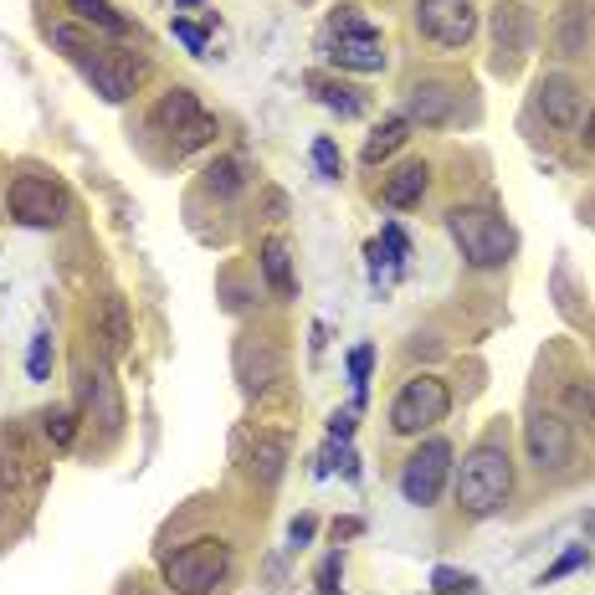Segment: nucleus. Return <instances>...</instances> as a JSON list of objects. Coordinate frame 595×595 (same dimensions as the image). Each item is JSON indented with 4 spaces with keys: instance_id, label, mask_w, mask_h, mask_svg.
Here are the masks:
<instances>
[{
    "instance_id": "nucleus-8",
    "label": "nucleus",
    "mask_w": 595,
    "mask_h": 595,
    "mask_svg": "<svg viewBox=\"0 0 595 595\" xmlns=\"http://www.w3.org/2000/svg\"><path fill=\"white\" fill-rule=\"evenodd\" d=\"M447 473H452V442H442V437L422 442V447L406 457V467H400V493H406V503L432 508V503L442 498V488H447Z\"/></svg>"
},
{
    "instance_id": "nucleus-43",
    "label": "nucleus",
    "mask_w": 595,
    "mask_h": 595,
    "mask_svg": "<svg viewBox=\"0 0 595 595\" xmlns=\"http://www.w3.org/2000/svg\"><path fill=\"white\" fill-rule=\"evenodd\" d=\"M186 6H196V0H186Z\"/></svg>"
},
{
    "instance_id": "nucleus-5",
    "label": "nucleus",
    "mask_w": 595,
    "mask_h": 595,
    "mask_svg": "<svg viewBox=\"0 0 595 595\" xmlns=\"http://www.w3.org/2000/svg\"><path fill=\"white\" fill-rule=\"evenodd\" d=\"M6 211H11V221L31 226V231H52V226L67 221L72 200H67V190L57 186V180H47V175H16L11 190H6Z\"/></svg>"
},
{
    "instance_id": "nucleus-12",
    "label": "nucleus",
    "mask_w": 595,
    "mask_h": 595,
    "mask_svg": "<svg viewBox=\"0 0 595 595\" xmlns=\"http://www.w3.org/2000/svg\"><path fill=\"white\" fill-rule=\"evenodd\" d=\"M82 72H88V82L103 93V103H123V98L133 93V82L145 78V62L133 52H123V47H103L98 57L82 62Z\"/></svg>"
},
{
    "instance_id": "nucleus-32",
    "label": "nucleus",
    "mask_w": 595,
    "mask_h": 595,
    "mask_svg": "<svg viewBox=\"0 0 595 595\" xmlns=\"http://www.w3.org/2000/svg\"><path fill=\"white\" fill-rule=\"evenodd\" d=\"M370 365H375V349L370 345L349 349V380H355V396L359 400H365V385H370Z\"/></svg>"
},
{
    "instance_id": "nucleus-29",
    "label": "nucleus",
    "mask_w": 595,
    "mask_h": 595,
    "mask_svg": "<svg viewBox=\"0 0 595 595\" xmlns=\"http://www.w3.org/2000/svg\"><path fill=\"white\" fill-rule=\"evenodd\" d=\"M473 575H467V569H452V565H437V569H432V591H437V595H467V591H473Z\"/></svg>"
},
{
    "instance_id": "nucleus-17",
    "label": "nucleus",
    "mask_w": 595,
    "mask_h": 595,
    "mask_svg": "<svg viewBox=\"0 0 595 595\" xmlns=\"http://www.w3.org/2000/svg\"><path fill=\"white\" fill-rule=\"evenodd\" d=\"M93 339H103V355L108 359H123L133 345V324H129V304L119 292H108L98 304V324H93Z\"/></svg>"
},
{
    "instance_id": "nucleus-20",
    "label": "nucleus",
    "mask_w": 595,
    "mask_h": 595,
    "mask_svg": "<svg viewBox=\"0 0 595 595\" xmlns=\"http://www.w3.org/2000/svg\"><path fill=\"white\" fill-rule=\"evenodd\" d=\"M257 262H262V278H267V288L278 292V298H292V292H298V278H292V257H288V247H282V241H267Z\"/></svg>"
},
{
    "instance_id": "nucleus-11",
    "label": "nucleus",
    "mask_w": 595,
    "mask_h": 595,
    "mask_svg": "<svg viewBox=\"0 0 595 595\" xmlns=\"http://www.w3.org/2000/svg\"><path fill=\"white\" fill-rule=\"evenodd\" d=\"M78 410H93V422H103L108 437L123 426V406H119V390H113V375H108L103 349H98L93 370H88V355L78 359Z\"/></svg>"
},
{
    "instance_id": "nucleus-37",
    "label": "nucleus",
    "mask_w": 595,
    "mask_h": 595,
    "mask_svg": "<svg viewBox=\"0 0 595 595\" xmlns=\"http://www.w3.org/2000/svg\"><path fill=\"white\" fill-rule=\"evenodd\" d=\"M385 251H390V267H406V237H400V226H385Z\"/></svg>"
},
{
    "instance_id": "nucleus-10",
    "label": "nucleus",
    "mask_w": 595,
    "mask_h": 595,
    "mask_svg": "<svg viewBox=\"0 0 595 595\" xmlns=\"http://www.w3.org/2000/svg\"><path fill=\"white\" fill-rule=\"evenodd\" d=\"M416 31L426 41H437L447 52L467 47L477 37V6L473 0H422L416 6Z\"/></svg>"
},
{
    "instance_id": "nucleus-4",
    "label": "nucleus",
    "mask_w": 595,
    "mask_h": 595,
    "mask_svg": "<svg viewBox=\"0 0 595 595\" xmlns=\"http://www.w3.org/2000/svg\"><path fill=\"white\" fill-rule=\"evenodd\" d=\"M447 410H452L447 380L416 375V380H406L396 390V400H390V432H396V437H422V432H432L437 422H447Z\"/></svg>"
},
{
    "instance_id": "nucleus-16",
    "label": "nucleus",
    "mask_w": 595,
    "mask_h": 595,
    "mask_svg": "<svg viewBox=\"0 0 595 595\" xmlns=\"http://www.w3.org/2000/svg\"><path fill=\"white\" fill-rule=\"evenodd\" d=\"M591 31H595V21H591V6L585 0H565L555 11V21H549V47H555V57H585V47H591Z\"/></svg>"
},
{
    "instance_id": "nucleus-28",
    "label": "nucleus",
    "mask_w": 595,
    "mask_h": 595,
    "mask_svg": "<svg viewBox=\"0 0 595 595\" xmlns=\"http://www.w3.org/2000/svg\"><path fill=\"white\" fill-rule=\"evenodd\" d=\"M52 359H57V349H52V334L41 329L37 339H31V355H27V370H31V380H52Z\"/></svg>"
},
{
    "instance_id": "nucleus-6",
    "label": "nucleus",
    "mask_w": 595,
    "mask_h": 595,
    "mask_svg": "<svg viewBox=\"0 0 595 595\" xmlns=\"http://www.w3.org/2000/svg\"><path fill=\"white\" fill-rule=\"evenodd\" d=\"M488 31H493V72L514 78L518 67H524V57L534 52V37H539L534 11L518 6V0H498L488 16Z\"/></svg>"
},
{
    "instance_id": "nucleus-15",
    "label": "nucleus",
    "mask_w": 595,
    "mask_h": 595,
    "mask_svg": "<svg viewBox=\"0 0 595 595\" xmlns=\"http://www.w3.org/2000/svg\"><path fill=\"white\" fill-rule=\"evenodd\" d=\"M581 108H585V88L569 72H549L539 82V113L544 123H555V129H575L581 123Z\"/></svg>"
},
{
    "instance_id": "nucleus-9",
    "label": "nucleus",
    "mask_w": 595,
    "mask_h": 595,
    "mask_svg": "<svg viewBox=\"0 0 595 595\" xmlns=\"http://www.w3.org/2000/svg\"><path fill=\"white\" fill-rule=\"evenodd\" d=\"M524 447H529V463L539 473H565L575 463V426L559 410H534L524 422Z\"/></svg>"
},
{
    "instance_id": "nucleus-42",
    "label": "nucleus",
    "mask_w": 595,
    "mask_h": 595,
    "mask_svg": "<svg viewBox=\"0 0 595 595\" xmlns=\"http://www.w3.org/2000/svg\"><path fill=\"white\" fill-rule=\"evenodd\" d=\"M585 534H595V514H585Z\"/></svg>"
},
{
    "instance_id": "nucleus-27",
    "label": "nucleus",
    "mask_w": 595,
    "mask_h": 595,
    "mask_svg": "<svg viewBox=\"0 0 595 595\" xmlns=\"http://www.w3.org/2000/svg\"><path fill=\"white\" fill-rule=\"evenodd\" d=\"M41 432H47L52 447H72V437H78V406H52L41 416Z\"/></svg>"
},
{
    "instance_id": "nucleus-41",
    "label": "nucleus",
    "mask_w": 595,
    "mask_h": 595,
    "mask_svg": "<svg viewBox=\"0 0 595 595\" xmlns=\"http://www.w3.org/2000/svg\"><path fill=\"white\" fill-rule=\"evenodd\" d=\"M585 145L595 149V113H591V119H585Z\"/></svg>"
},
{
    "instance_id": "nucleus-19",
    "label": "nucleus",
    "mask_w": 595,
    "mask_h": 595,
    "mask_svg": "<svg viewBox=\"0 0 595 595\" xmlns=\"http://www.w3.org/2000/svg\"><path fill=\"white\" fill-rule=\"evenodd\" d=\"M47 463H41L37 452H27V437L21 432H6L0 437V477L6 483H41Z\"/></svg>"
},
{
    "instance_id": "nucleus-3",
    "label": "nucleus",
    "mask_w": 595,
    "mask_h": 595,
    "mask_svg": "<svg viewBox=\"0 0 595 595\" xmlns=\"http://www.w3.org/2000/svg\"><path fill=\"white\" fill-rule=\"evenodd\" d=\"M231 569V544L206 534V539L180 544L175 555H165V585L175 595H211Z\"/></svg>"
},
{
    "instance_id": "nucleus-2",
    "label": "nucleus",
    "mask_w": 595,
    "mask_h": 595,
    "mask_svg": "<svg viewBox=\"0 0 595 595\" xmlns=\"http://www.w3.org/2000/svg\"><path fill=\"white\" fill-rule=\"evenodd\" d=\"M447 231H452V241H457V251L467 257V267H477V272L503 267L518 247L514 226L503 221V211H493V206H452Z\"/></svg>"
},
{
    "instance_id": "nucleus-31",
    "label": "nucleus",
    "mask_w": 595,
    "mask_h": 595,
    "mask_svg": "<svg viewBox=\"0 0 595 595\" xmlns=\"http://www.w3.org/2000/svg\"><path fill=\"white\" fill-rule=\"evenodd\" d=\"M206 175H211V190H221V196H237L241 190V159H216Z\"/></svg>"
},
{
    "instance_id": "nucleus-14",
    "label": "nucleus",
    "mask_w": 595,
    "mask_h": 595,
    "mask_svg": "<svg viewBox=\"0 0 595 595\" xmlns=\"http://www.w3.org/2000/svg\"><path fill=\"white\" fill-rule=\"evenodd\" d=\"M463 93L467 88H457V82H442V78H426V82H416L410 88V98H406V119H416V123H452L457 113H463Z\"/></svg>"
},
{
    "instance_id": "nucleus-13",
    "label": "nucleus",
    "mask_w": 595,
    "mask_h": 595,
    "mask_svg": "<svg viewBox=\"0 0 595 595\" xmlns=\"http://www.w3.org/2000/svg\"><path fill=\"white\" fill-rule=\"evenodd\" d=\"M329 62L345 67V72H380L385 67V37L375 27L329 31Z\"/></svg>"
},
{
    "instance_id": "nucleus-25",
    "label": "nucleus",
    "mask_w": 595,
    "mask_h": 595,
    "mask_svg": "<svg viewBox=\"0 0 595 595\" xmlns=\"http://www.w3.org/2000/svg\"><path fill=\"white\" fill-rule=\"evenodd\" d=\"M52 41H57V47H62L67 57H72V62H88V57H98V52H103V47H98V37H93V31H78V27H67V21H57V27H52Z\"/></svg>"
},
{
    "instance_id": "nucleus-36",
    "label": "nucleus",
    "mask_w": 595,
    "mask_h": 595,
    "mask_svg": "<svg viewBox=\"0 0 595 595\" xmlns=\"http://www.w3.org/2000/svg\"><path fill=\"white\" fill-rule=\"evenodd\" d=\"M339 575H345V559H339V555H329V559H324V565H318V591H324V595H334V591H339V585H334V581H339Z\"/></svg>"
},
{
    "instance_id": "nucleus-35",
    "label": "nucleus",
    "mask_w": 595,
    "mask_h": 595,
    "mask_svg": "<svg viewBox=\"0 0 595 595\" xmlns=\"http://www.w3.org/2000/svg\"><path fill=\"white\" fill-rule=\"evenodd\" d=\"M359 27H370V21L359 16V6H339V11L329 16V31H359Z\"/></svg>"
},
{
    "instance_id": "nucleus-21",
    "label": "nucleus",
    "mask_w": 595,
    "mask_h": 595,
    "mask_svg": "<svg viewBox=\"0 0 595 595\" xmlns=\"http://www.w3.org/2000/svg\"><path fill=\"white\" fill-rule=\"evenodd\" d=\"M410 139V119L406 113H396V119H385L380 129L370 133V139H365V149H359V159H365V165H380L385 155H396L400 145H406Z\"/></svg>"
},
{
    "instance_id": "nucleus-34",
    "label": "nucleus",
    "mask_w": 595,
    "mask_h": 595,
    "mask_svg": "<svg viewBox=\"0 0 595 595\" xmlns=\"http://www.w3.org/2000/svg\"><path fill=\"white\" fill-rule=\"evenodd\" d=\"M175 37L186 41V47H190L196 57H206V41H211V37H206V31H200L196 21H186V16H175Z\"/></svg>"
},
{
    "instance_id": "nucleus-44",
    "label": "nucleus",
    "mask_w": 595,
    "mask_h": 595,
    "mask_svg": "<svg viewBox=\"0 0 595 595\" xmlns=\"http://www.w3.org/2000/svg\"><path fill=\"white\" fill-rule=\"evenodd\" d=\"M129 595H139V591H129Z\"/></svg>"
},
{
    "instance_id": "nucleus-1",
    "label": "nucleus",
    "mask_w": 595,
    "mask_h": 595,
    "mask_svg": "<svg viewBox=\"0 0 595 595\" xmlns=\"http://www.w3.org/2000/svg\"><path fill=\"white\" fill-rule=\"evenodd\" d=\"M514 493V463H508V447L498 442H483L463 457L457 467V508L473 518H493Z\"/></svg>"
},
{
    "instance_id": "nucleus-23",
    "label": "nucleus",
    "mask_w": 595,
    "mask_h": 595,
    "mask_svg": "<svg viewBox=\"0 0 595 595\" xmlns=\"http://www.w3.org/2000/svg\"><path fill=\"white\" fill-rule=\"evenodd\" d=\"M67 11L78 16L82 27H98V31H108V37H123V31H129V21H123L108 0H67Z\"/></svg>"
},
{
    "instance_id": "nucleus-40",
    "label": "nucleus",
    "mask_w": 595,
    "mask_h": 595,
    "mask_svg": "<svg viewBox=\"0 0 595 595\" xmlns=\"http://www.w3.org/2000/svg\"><path fill=\"white\" fill-rule=\"evenodd\" d=\"M359 529H365V524H359V518H339V524H334V539H355Z\"/></svg>"
},
{
    "instance_id": "nucleus-38",
    "label": "nucleus",
    "mask_w": 595,
    "mask_h": 595,
    "mask_svg": "<svg viewBox=\"0 0 595 595\" xmlns=\"http://www.w3.org/2000/svg\"><path fill=\"white\" fill-rule=\"evenodd\" d=\"M349 432H355V416H349V410H334V416H329V437L349 442Z\"/></svg>"
},
{
    "instance_id": "nucleus-30",
    "label": "nucleus",
    "mask_w": 595,
    "mask_h": 595,
    "mask_svg": "<svg viewBox=\"0 0 595 595\" xmlns=\"http://www.w3.org/2000/svg\"><path fill=\"white\" fill-rule=\"evenodd\" d=\"M314 165L324 180H339V175H345V155H339L334 139H314Z\"/></svg>"
},
{
    "instance_id": "nucleus-39",
    "label": "nucleus",
    "mask_w": 595,
    "mask_h": 595,
    "mask_svg": "<svg viewBox=\"0 0 595 595\" xmlns=\"http://www.w3.org/2000/svg\"><path fill=\"white\" fill-rule=\"evenodd\" d=\"M288 539H292V544H308V539H314V518H308V514H304V518H292Z\"/></svg>"
},
{
    "instance_id": "nucleus-33",
    "label": "nucleus",
    "mask_w": 595,
    "mask_h": 595,
    "mask_svg": "<svg viewBox=\"0 0 595 595\" xmlns=\"http://www.w3.org/2000/svg\"><path fill=\"white\" fill-rule=\"evenodd\" d=\"M585 559H591V549H585V544H575V549H569V555H559L555 565L544 569V581L539 585H549V581H559V575H569V569H581Z\"/></svg>"
},
{
    "instance_id": "nucleus-26",
    "label": "nucleus",
    "mask_w": 595,
    "mask_h": 595,
    "mask_svg": "<svg viewBox=\"0 0 595 595\" xmlns=\"http://www.w3.org/2000/svg\"><path fill=\"white\" fill-rule=\"evenodd\" d=\"M559 416L595 426V380H569L565 385V410H559Z\"/></svg>"
},
{
    "instance_id": "nucleus-22",
    "label": "nucleus",
    "mask_w": 595,
    "mask_h": 595,
    "mask_svg": "<svg viewBox=\"0 0 595 595\" xmlns=\"http://www.w3.org/2000/svg\"><path fill=\"white\" fill-rule=\"evenodd\" d=\"M282 463H288V442L282 437H257V447H251V477L272 488V483L282 477Z\"/></svg>"
},
{
    "instance_id": "nucleus-24",
    "label": "nucleus",
    "mask_w": 595,
    "mask_h": 595,
    "mask_svg": "<svg viewBox=\"0 0 595 595\" xmlns=\"http://www.w3.org/2000/svg\"><path fill=\"white\" fill-rule=\"evenodd\" d=\"M314 93H318V103L334 108L339 119H359V113H365L355 88H345V82H334V78H314Z\"/></svg>"
},
{
    "instance_id": "nucleus-7",
    "label": "nucleus",
    "mask_w": 595,
    "mask_h": 595,
    "mask_svg": "<svg viewBox=\"0 0 595 595\" xmlns=\"http://www.w3.org/2000/svg\"><path fill=\"white\" fill-rule=\"evenodd\" d=\"M155 129L170 133L180 149H200L216 139V119L200 108V98L190 88H170V93L155 103Z\"/></svg>"
},
{
    "instance_id": "nucleus-18",
    "label": "nucleus",
    "mask_w": 595,
    "mask_h": 595,
    "mask_svg": "<svg viewBox=\"0 0 595 595\" xmlns=\"http://www.w3.org/2000/svg\"><path fill=\"white\" fill-rule=\"evenodd\" d=\"M426 186H432V170H426L422 159H410V165H400L396 175H385L380 200L390 206V211H410V206H422Z\"/></svg>"
}]
</instances>
